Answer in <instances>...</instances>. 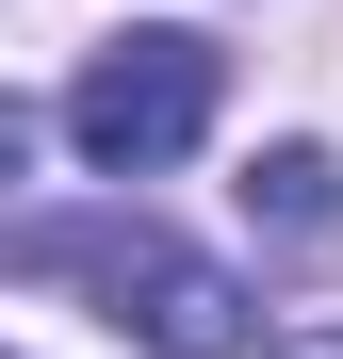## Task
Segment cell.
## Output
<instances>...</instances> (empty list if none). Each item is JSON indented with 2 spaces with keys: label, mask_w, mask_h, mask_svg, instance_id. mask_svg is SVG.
<instances>
[{
  "label": "cell",
  "mask_w": 343,
  "mask_h": 359,
  "mask_svg": "<svg viewBox=\"0 0 343 359\" xmlns=\"http://www.w3.org/2000/svg\"><path fill=\"white\" fill-rule=\"evenodd\" d=\"M17 278L98 294V311L131 343H163V359H246V278H229L213 245H180V229H147V212H33L17 229Z\"/></svg>",
  "instance_id": "6da1fadb"
},
{
  "label": "cell",
  "mask_w": 343,
  "mask_h": 359,
  "mask_svg": "<svg viewBox=\"0 0 343 359\" xmlns=\"http://www.w3.org/2000/svg\"><path fill=\"white\" fill-rule=\"evenodd\" d=\"M213 98H229V66L196 33H114V49H82V82H66V147L98 180H147V163H180L213 131Z\"/></svg>",
  "instance_id": "7a4b0ae2"
},
{
  "label": "cell",
  "mask_w": 343,
  "mask_h": 359,
  "mask_svg": "<svg viewBox=\"0 0 343 359\" xmlns=\"http://www.w3.org/2000/svg\"><path fill=\"white\" fill-rule=\"evenodd\" d=\"M246 212H262L295 262H343V163H327V147H262V163H246Z\"/></svg>",
  "instance_id": "3957f363"
},
{
  "label": "cell",
  "mask_w": 343,
  "mask_h": 359,
  "mask_svg": "<svg viewBox=\"0 0 343 359\" xmlns=\"http://www.w3.org/2000/svg\"><path fill=\"white\" fill-rule=\"evenodd\" d=\"M278 359H343V327H295V343H278Z\"/></svg>",
  "instance_id": "277c9868"
}]
</instances>
